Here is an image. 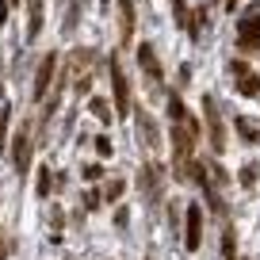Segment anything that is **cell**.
<instances>
[{
    "label": "cell",
    "instance_id": "cell-1",
    "mask_svg": "<svg viewBox=\"0 0 260 260\" xmlns=\"http://www.w3.org/2000/svg\"><path fill=\"white\" fill-rule=\"evenodd\" d=\"M111 92H115V111L130 115V84H126V73H122L119 57H111Z\"/></svg>",
    "mask_w": 260,
    "mask_h": 260
},
{
    "label": "cell",
    "instance_id": "cell-2",
    "mask_svg": "<svg viewBox=\"0 0 260 260\" xmlns=\"http://www.w3.org/2000/svg\"><path fill=\"white\" fill-rule=\"evenodd\" d=\"M203 115H207V130H211V149L222 153L226 149V130H222V119H218V104L211 96H203Z\"/></svg>",
    "mask_w": 260,
    "mask_h": 260
},
{
    "label": "cell",
    "instance_id": "cell-3",
    "mask_svg": "<svg viewBox=\"0 0 260 260\" xmlns=\"http://www.w3.org/2000/svg\"><path fill=\"white\" fill-rule=\"evenodd\" d=\"M184 245L191 252L203 245V207L199 203H187V237H184Z\"/></svg>",
    "mask_w": 260,
    "mask_h": 260
},
{
    "label": "cell",
    "instance_id": "cell-4",
    "mask_svg": "<svg viewBox=\"0 0 260 260\" xmlns=\"http://www.w3.org/2000/svg\"><path fill=\"white\" fill-rule=\"evenodd\" d=\"M54 69H57V54H46V57H42V65H39V73H35V88H31V96H35V100H42V96L50 92Z\"/></svg>",
    "mask_w": 260,
    "mask_h": 260
},
{
    "label": "cell",
    "instance_id": "cell-5",
    "mask_svg": "<svg viewBox=\"0 0 260 260\" xmlns=\"http://www.w3.org/2000/svg\"><path fill=\"white\" fill-rule=\"evenodd\" d=\"M16 169H19V176L27 172V165H31V134H27V126H19V134H16Z\"/></svg>",
    "mask_w": 260,
    "mask_h": 260
},
{
    "label": "cell",
    "instance_id": "cell-6",
    "mask_svg": "<svg viewBox=\"0 0 260 260\" xmlns=\"http://www.w3.org/2000/svg\"><path fill=\"white\" fill-rule=\"evenodd\" d=\"M138 65H142V73H149V81H161V61H157V54H153V46H146L142 42L138 46Z\"/></svg>",
    "mask_w": 260,
    "mask_h": 260
},
{
    "label": "cell",
    "instance_id": "cell-7",
    "mask_svg": "<svg viewBox=\"0 0 260 260\" xmlns=\"http://www.w3.org/2000/svg\"><path fill=\"white\" fill-rule=\"evenodd\" d=\"M119 35L122 42H130V35H134V4L130 0H119Z\"/></svg>",
    "mask_w": 260,
    "mask_h": 260
},
{
    "label": "cell",
    "instance_id": "cell-8",
    "mask_svg": "<svg viewBox=\"0 0 260 260\" xmlns=\"http://www.w3.org/2000/svg\"><path fill=\"white\" fill-rule=\"evenodd\" d=\"M27 8H31V23H27V39H39V31H42V0H27Z\"/></svg>",
    "mask_w": 260,
    "mask_h": 260
},
{
    "label": "cell",
    "instance_id": "cell-9",
    "mask_svg": "<svg viewBox=\"0 0 260 260\" xmlns=\"http://www.w3.org/2000/svg\"><path fill=\"white\" fill-rule=\"evenodd\" d=\"M237 88H241V96H256V92H260V77L245 73V77H241V84H237Z\"/></svg>",
    "mask_w": 260,
    "mask_h": 260
},
{
    "label": "cell",
    "instance_id": "cell-10",
    "mask_svg": "<svg viewBox=\"0 0 260 260\" xmlns=\"http://www.w3.org/2000/svg\"><path fill=\"white\" fill-rule=\"evenodd\" d=\"M92 115H96L100 122H111V119H115L111 107H107V100H92Z\"/></svg>",
    "mask_w": 260,
    "mask_h": 260
},
{
    "label": "cell",
    "instance_id": "cell-11",
    "mask_svg": "<svg viewBox=\"0 0 260 260\" xmlns=\"http://www.w3.org/2000/svg\"><path fill=\"white\" fill-rule=\"evenodd\" d=\"M222 256L234 260V230H230V226H226V234H222Z\"/></svg>",
    "mask_w": 260,
    "mask_h": 260
},
{
    "label": "cell",
    "instance_id": "cell-12",
    "mask_svg": "<svg viewBox=\"0 0 260 260\" xmlns=\"http://www.w3.org/2000/svg\"><path fill=\"white\" fill-rule=\"evenodd\" d=\"M176 23L191 31V19H187V4H184V0H176Z\"/></svg>",
    "mask_w": 260,
    "mask_h": 260
},
{
    "label": "cell",
    "instance_id": "cell-13",
    "mask_svg": "<svg viewBox=\"0 0 260 260\" xmlns=\"http://www.w3.org/2000/svg\"><path fill=\"white\" fill-rule=\"evenodd\" d=\"M237 134H241V138H249V142H256V138H260V134H256V130H252L245 119H237Z\"/></svg>",
    "mask_w": 260,
    "mask_h": 260
},
{
    "label": "cell",
    "instance_id": "cell-14",
    "mask_svg": "<svg viewBox=\"0 0 260 260\" xmlns=\"http://www.w3.org/2000/svg\"><path fill=\"white\" fill-rule=\"evenodd\" d=\"M142 138H146L149 146H157V130H153V122H149V119H142Z\"/></svg>",
    "mask_w": 260,
    "mask_h": 260
},
{
    "label": "cell",
    "instance_id": "cell-15",
    "mask_svg": "<svg viewBox=\"0 0 260 260\" xmlns=\"http://www.w3.org/2000/svg\"><path fill=\"white\" fill-rule=\"evenodd\" d=\"M50 176H54V172H46V169L39 172V195H42V199L50 195Z\"/></svg>",
    "mask_w": 260,
    "mask_h": 260
},
{
    "label": "cell",
    "instance_id": "cell-16",
    "mask_svg": "<svg viewBox=\"0 0 260 260\" xmlns=\"http://www.w3.org/2000/svg\"><path fill=\"white\" fill-rule=\"evenodd\" d=\"M122 187H126L122 180H111V184H107V199H119V195H122Z\"/></svg>",
    "mask_w": 260,
    "mask_h": 260
},
{
    "label": "cell",
    "instance_id": "cell-17",
    "mask_svg": "<svg viewBox=\"0 0 260 260\" xmlns=\"http://www.w3.org/2000/svg\"><path fill=\"white\" fill-rule=\"evenodd\" d=\"M96 149H100V157H111V142L107 138H96Z\"/></svg>",
    "mask_w": 260,
    "mask_h": 260
},
{
    "label": "cell",
    "instance_id": "cell-18",
    "mask_svg": "<svg viewBox=\"0 0 260 260\" xmlns=\"http://www.w3.org/2000/svg\"><path fill=\"white\" fill-rule=\"evenodd\" d=\"M84 180H100V165H84Z\"/></svg>",
    "mask_w": 260,
    "mask_h": 260
},
{
    "label": "cell",
    "instance_id": "cell-19",
    "mask_svg": "<svg viewBox=\"0 0 260 260\" xmlns=\"http://www.w3.org/2000/svg\"><path fill=\"white\" fill-rule=\"evenodd\" d=\"M252 180H256V169H245V172H241V184H245V187H249V184H252Z\"/></svg>",
    "mask_w": 260,
    "mask_h": 260
},
{
    "label": "cell",
    "instance_id": "cell-20",
    "mask_svg": "<svg viewBox=\"0 0 260 260\" xmlns=\"http://www.w3.org/2000/svg\"><path fill=\"white\" fill-rule=\"evenodd\" d=\"M8 4L12 0H0V27H4V19H8Z\"/></svg>",
    "mask_w": 260,
    "mask_h": 260
},
{
    "label": "cell",
    "instance_id": "cell-21",
    "mask_svg": "<svg viewBox=\"0 0 260 260\" xmlns=\"http://www.w3.org/2000/svg\"><path fill=\"white\" fill-rule=\"evenodd\" d=\"M226 8H230V12H237V0H226Z\"/></svg>",
    "mask_w": 260,
    "mask_h": 260
},
{
    "label": "cell",
    "instance_id": "cell-22",
    "mask_svg": "<svg viewBox=\"0 0 260 260\" xmlns=\"http://www.w3.org/2000/svg\"><path fill=\"white\" fill-rule=\"evenodd\" d=\"M104 4H111V0H104Z\"/></svg>",
    "mask_w": 260,
    "mask_h": 260
}]
</instances>
